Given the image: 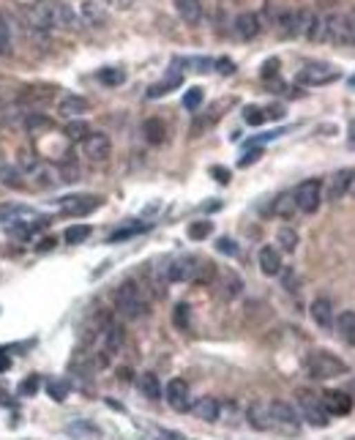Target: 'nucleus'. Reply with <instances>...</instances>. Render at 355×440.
Listing matches in <instances>:
<instances>
[{
  "label": "nucleus",
  "instance_id": "f257e3e1",
  "mask_svg": "<svg viewBox=\"0 0 355 440\" xmlns=\"http://www.w3.org/2000/svg\"><path fill=\"white\" fill-rule=\"evenodd\" d=\"M314 41H334V44H355V8L334 11L320 17Z\"/></svg>",
  "mask_w": 355,
  "mask_h": 440
},
{
  "label": "nucleus",
  "instance_id": "f03ea898",
  "mask_svg": "<svg viewBox=\"0 0 355 440\" xmlns=\"http://www.w3.org/2000/svg\"><path fill=\"white\" fill-rule=\"evenodd\" d=\"M112 298H115V309L126 320H140L142 314H148V298L137 288V282H121Z\"/></svg>",
  "mask_w": 355,
  "mask_h": 440
},
{
  "label": "nucleus",
  "instance_id": "7ed1b4c3",
  "mask_svg": "<svg viewBox=\"0 0 355 440\" xmlns=\"http://www.w3.org/2000/svg\"><path fill=\"white\" fill-rule=\"evenodd\" d=\"M303 367L309 372V377L314 380H331V377H342L347 374V364L342 359H336L328 350H312L303 361Z\"/></svg>",
  "mask_w": 355,
  "mask_h": 440
},
{
  "label": "nucleus",
  "instance_id": "20e7f679",
  "mask_svg": "<svg viewBox=\"0 0 355 440\" xmlns=\"http://www.w3.org/2000/svg\"><path fill=\"white\" fill-rule=\"evenodd\" d=\"M342 77V72L325 61H309L301 66V72L295 74V82L303 88H320V85H331Z\"/></svg>",
  "mask_w": 355,
  "mask_h": 440
},
{
  "label": "nucleus",
  "instance_id": "39448f33",
  "mask_svg": "<svg viewBox=\"0 0 355 440\" xmlns=\"http://www.w3.org/2000/svg\"><path fill=\"white\" fill-rule=\"evenodd\" d=\"M295 402H298V416L306 421V424H312V427H328V413H325V408H323V402H320V397L317 394H312V391H298L295 394Z\"/></svg>",
  "mask_w": 355,
  "mask_h": 440
},
{
  "label": "nucleus",
  "instance_id": "423d86ee",
  "mask_svg": "<svg viewBox=\"0 0 355 440\" xmlns=\"http://www.w3.org/2000/svg\"><path fill=\"white\" fill-rule=\"evenodd\" d=\"M292 197H295L298 214H314V211L323 206V181L309 178V181L298 183V186L292 189Z\"/></svg>",
  "mask_w": 355,
  "mask_h": 440
},
{
  "label": "nucleus",
  "instance_id": "0eeeda50",
  "mask_svg": "<svg viewBox=\"0 0 355 440\" xmlns=\"http://www.w3.org/2000/svg\"><path fill=\"white\" fill-rule=\"evenodd\" d=\"M268 413H271V430H279L282 435H298V430H301V416L295 413L292 405L276 399V402L268 405Z\"/></svg>",
  "mask_w": 355,
  "mask_h": 440
},
{
  "label": "nucleus",
  "instance_id": "6e6552de",
  "mask_svg": "<svg viewBox=\"0 0 355 440\" xmlns=\"http://www.w3.org/2000/svg\"><path fill=\"white\" fill-rule=\"evenodd\" d=\"M101 206V197L96 194H69L58 200V211L63 217H88Z\"/></svg>",
  "mask_w": 355,
  "mask_h": 440
},
{
  "label": "nucleus",
  "instance_id": "1a4fd4ad",
  "mask_svg": "<svg viewBox=\"0 0 355 440\" xmlns=\"http://www.w3.org/2000/svg\"><path fill=\"white\" fill-rule=\"evenodd\" d=\"M44 3H47V11H50L52 30H77L79 28V17L69 3H63V0H44Z\"/></svg>",
  "mask_w": 355,
  "mask_h": 440
},
{
  "label": "nucleus",
  "instance_id": "9d476101",
  "mask_svg": "<svg viewBox=\"0 0 355 440\" xmlns=\"http://www.w3.org/2000/svg\"><path fill=\"white\" fill-rule=\"evenodd\" d=\"M82 153L90 161H107L112 156V143L104 132H88L85 140H82Z\"/></svg>",
  "mask_w": 355,
  "mask_h": 440
},
{
  "label": "nucleus",
  "instance_id": "9b49d317",
  "mask_svg": "<svg viewBox=\"0 0 355 440\" xmlns=\"http://www.w3.org/2000/svg\"><path fill=\"white\" fill-rule=\"evenodd\" d=\"M161 394H164V399H167V405H170L172 410H181V413H183V410L192 408V391H189V383L181 380V377H172Z\"/></svg>",
  "mask_w": 355,
  "mask_h": 440
},
{
  "label": "nucleus",
  "instance_id": "f8f14e48",
  "mask_svg": "<svg viewBox=\"0 0 355 440\" xmlns=\"http://www.w3.org/2000/svg\"><path fill=\"white\" fill-rule=\"evenodd\" d=\"M197 263L194 257H181V260H172L161 268L164 274V282H194V274H197Z\"/></svg>",
  "mask_w": 355,
  "mask_h": 440
},
{
  "label": "nucleus",
  "instance_id": "ddd939ff",
  "mask_svg": "<svg viewBox=\"0 0 355 440\" xmlns=\"http://www.w3.org/2000/svg\"><path fill=\"white\" fill-rule=\"evenodd\" d=\"M320 402H323V408H325L328 416H350L353 413V397L347 391L331 388V391L320 394Z\"/></svg>",
  "mask_w": 355,
  "mask_h": 440
},
{
  "label": "nucleus",
  "instance_id": "4468645a",
  "mask_svg": "<svg viewBox=\"0 0 355 440\" xmlns=\"http://www.w3.org/2000/svg\"><path fill=\"white\" fill-rule=\"evenodd\" d=\"M232 30H235V36H238L241 41H252V39H257V36H260V30H263V19H260L257 14H252V11H243V14H238V17H235Z\"/></svg>",
  "mask_w": 355,
  "mask_h": 440
},
{
  "label": "nucleus",
  "instance_id": "2eb2a0df",
  "mask_svg": "<svg viewBox=\"0 0 355 440\" xmlns=\"http://www.w3.org/2000/svg\"><path fill=\"white\" fill-rule=\"evenodd\" d=\"M353 181H355V170H336V172L328 178L325 197H328V200H342V197H347V192L353 189Z\"/></svg>",
  "mask_w": 355,
  "mask_h": 440
},
{
  "label": "nucleus",
  "instance_id": "dca6fc26",
  "mask_svg": "<svg viewBox=\"0 0 355 440\" xmlns=\"http://www.w3.org/2000/svg\"><path fill=\"white\" fill-rule=\"evenodd\" d=\"M213 285H216V290H219V295H221L224 301H232V298H238V295L243 293V282H241V277H238L235 271L216 274Z\"/></svg>",
  "mask_w": 355,
  "mask_h": 440
},
{
  "label": "nucleus",
  "instance_id": "f3484780",
  "mask_svg": "<svg viewBox=\"0 0 355 440\" xmlns=\"http://www.w3.org/2000/svg\"><path fill=\"white\" fill-rule=\"evenodd\" d=\"M257 263H260V271L265 274V277H279V271H282V252L276 249V246H263L260 249V254H257Z\"/></svg>",
  "mask_w": 355,
  "mask_h": 440
},
{
  "label": "nucleus",
  "instance_id": "a211bd4d",
  "mask_svg": "<svg viewBox=\"0 0 355 440\" xmlns=\"http://www.w3.org/2000/svg\"><path fill=\"white\" fill-rule=\"evenodd\" d=\"M334 331H336V337H339L347 348H355V312L353 309H345L339 317H334Z\"/></svg>",
  "mask_w": 355,
  "mask_h": 440
},
{
  "label": "nucleus",
  "instance_id": "6ab92c4d",
  "mask_svg": "<svg viewBox=\"0 0 355 440\" xmlns=\"http://www.w3.org/2000/svg\"><path fill=\"white\" fill-rule=\"evenodd\" d=\"M88 110H90V101L85 96H77V93H69L58 101V115H63V118H79Z\"/></svg>",
  "mask_w": 355,
  "mask_h": 440
},
{
  "label": "nucleus",
  "instance_id": "aec40b11",
  "mask_svg": "<svg viewBox=\"0 0 355 440\" xmlns=\"http://www.w3.org/2000/svg\"><path fill=\"white\" fill-rule=\"evenodd\" d=\"M101 345H104V353L112 356L123 345V328L118 323H112V320H104V326H101Z\"/></svg>",
  "mask_w": 355,
  "mask_h": 440
},
{
  "label": "nucleus",
  "instance_id": "412c9836",
  "mask_svg": "<svg viewBox=\"0 0 355 440\" xmlns=\"http://www.w3.org/2000/svg\"><path fill=\"white\" fill-rule=\"evenodd\" d=\"M79 14H82V19H85L90 28H104V25H107V8H104L101 3H96V0H82Z\"/></svg>",
  "mask_w": 355,
  "mask_h": 440
},
{
  "label": "nucleus",
  "instance_id": "4be33fe9",
  "mask_svg": "<svg viewBox=\"0 0 355 440\" xmlns=\"http://www.w3.org/2000/svg\"><path fill=\"white\" fill-rule=\"evenodd\" d=\"M25 17H28V28H30V30H36V33H47V30H52L47 3H36L33 8H28V11H25Z\"/></svg>",
  "mask_w": 355,
  "mask_h": 440
},
{
  "label": "nucleus",
  "instance_id": "5701e85b",
  "mask_svg": "<svg viewBox=\"0 0 355 440\" xmlns=\"http://www.w3.org/2000/svg\"><path fill=\"white\" fill-rule=\"evenodd\" d=\"M309 312H312V320L320 328H334V306H331L328 298H314L312 306H309Z\"/></svg>",
  "mask_w": 355,
  "mask_h": 440
},
{
  "label": "nucleus",
  "instance_id": "b1692460",
  "mask_svg": "<svg viewBox=\"0 0 355 440\" xmlns=\"http://www.w3.org/2000/svg\"><path fill=\"white\" fill-rule=\"evenodd\" d=\"M172 3H175L178 17L186 25H200L203 22V3L200 0H172Z\"/></svg>",
  "mask_w": 355,
  "mask_h": 440
},
{
  "label": "nucleus",
  "instance_id": "393cba45",
  "mask_svg": "<svg viewBox=\"0 0 355 440\" xmlns=\"http://www.w3.org/2000/svg\"><path fill=\"white\" fill-rule=\"evenodd\" d=\"M189 410H192L200 421H208V424L219 421V413H221V408H219V402H216L213 397H200Z\"/></svg>",
  "mask_w": 355,
  "mask_h": 440
},
{
  "label": "nucleus",
  "instance_id": "a878e982",
  "mask_svg": "<svg viewBox=\"0 0 355 440\" xmlns=\"http://www.w3.org/2000/svg\"><path fill=\"white\" fill-rule=\"evenodd\" d=\"M181 82H183L181 69H170L161 82H156V85H150V88H148V99H161V96H167L172 88H178Z\"/></svg>",
  "mask_w": 355,
  "mask_h": 440
},
{
  "label": "nucleus",
  "instance_id": "bb28decb",
  "mask_svg": "<svg viewBox=\"0 0 355 440\" xmlns=\"http://www.w3.org/2000/svg\"><path fill=\"white\" fill-rule=\"evenodd\" d=\"M30 175H33V183H36V186H41V189H47V186H58V183H61V170L47 167V164H36Z\"/></svg>",
  "mask_w": 355,
  "mask_h": 440
},
{
  "label": "nucleus",
  "instance_id": "cd10ccee",
  "mask_svg": "<svg viewBox=\"0 0 355 440\" xmlns=\"http://www.w3.org/2000/svg\"><path fill=\"white\" fill-rule=\"evenodd\" d=\"M137 388H140L142 397H148V399H161V383H159V377L153 372H142L140 377H137Z\"/></svg>",
  "mask_w": 355,
  "mask_h": 440
},
{
  "label": "nucleus",
  "instance_id": "c85d7f7f",
  "mask_svg": "<svg viewBox=\"0 0 355 440\" xmlns=\"http://www.w3.org/2000/svg\"><path fill=\"white\" fill-rule=\"evenodd\" d=\"M142 134H145V140H148L150 146H159V143H164V137H167V126H164V121H159V118H148V121L142 123Z\"/></svg>",
  "mask_w": 355,
  "mask_h": 440
},
{
  "label": "nucleus",
  "instance_id": "c756f323",
  "mask_svg": "<svg viewBox=\"0 0 355 440\" xmlns=\"http://www.w3.org/2000/svg\"><path fill=\"white\" fill-rule=\"evenodd\" d=\"M249 424L254 430H271V413H268V405L263 402H254L249 408Z\"/></svg>",
  "mask_w": 355,
  "mask_h": 440
},
{
  "label": "nucleus",
  "instance_id": "7c9ffc66",
  "mask_svg": "<svg viewBox=\"0 0 355 440\" xmlns=\"http://www.w3.org/2000/svg\"><path fill=\"white\" fill-rule=\"evenodd\" d=\"M0 186L6 189H22L25 181H22V172L17 164H0Z\"/></svg>",
  "mask_w": 355,
  "mask_h": 440
},
{
  "label": "nucleus",
  "instance_id": "2f4dec72",
  "mask_svg": "<svg viewBox=\"0 0 355 440\" xmlns=\"http://www.w3.org/2000/svg\"><path fill=\"white\" fill-rule=\"evenodd\" d=\"M274 214L276 217H282V219H290V217H295L298 214V208H295V197H292V192H282L276 200H274Z\"/></svg>",
  "mask_w": 355,
  "mask_h": 440
},
{
  "label": "nucleus",
  "instance_id": "473e14b6",
  "mask_svg": "<svg viewBox=\"0 0 355 440\" xmlns=\"http://www.w3.org/2000/svg\"><path fill=\"white\" fill-rule=\"evenodd\" d=\"M11 33H14V25H11V17L0 11V58L11 55Z\"/></svg>",
  "mask_w": 355,
  "mask_h": 440
},
{
  "label": "nucleus",
  "instance_id": "72a5a7b5",
  "mask_svg": "<svg viewBox=\"0 0 355 440\" xmlns=\"http://www.w3.org/2000/svg\"><path fill=\"white\" fill-rule=\"evenodd\" d=\"M298 232L292 230V227H279V232H276V243H279V249L287 252V254H292L295 249H298Z\"/></svg>",
  "mask_w": 355,
  "mask_h": 440
},
{
  "label": "nucleus",
  "instance_id": "f704fd0d",
  "mask_svg": "<svg viewBox=\"0 0 355 440\" xmlns=\"http://www.w3.org/2000/svg\"><path fill=\"white\" fill-rule=\"evenodd\" d=\"M33 211L25 208V206H17V203H0V221H17L22 217H30Z\"/></svg>",
  "mask_w": 355,
  "mask_h": 440
},
{
  "label": "nucleus",
  "instance_id": "c9c22d12",
  "mask_svg": "<svg viewBox=\"0 0 355 440\" xmlns=\"http://www.w3.org/2000/svg\"><path fill=\"white\" fill-rule=\"evenodd\" d=\"M172 323L178 331H189L192 328V306L189 303H178L172 309Z\"/></svg>",
  "mask_w": 355,
  "mask_h": 440
},
{
  "label": "nucleus",
  "instance_id": "e433bc0d",
  "mask_svg": "<svg viewBox=\"0 0 355 440\" xmlns=\"http://www.w3.org/2000/svg\"><path fill=\"white\" fill-rule=\"evenodd\" d=\"M216 266L213 263H205V260H200L197 263V274H194V285H213V279H216Z\"/></svg>",
  "mask_w": 355,
  "mask_h": 440
},
{
  "label": "nucleus",
  "instance_id": "4c0bfd02",
  "mask_svg": "<svg viewBox=\"0 0 355 440\" xmlns=\"http://www.w3.org/2000/svg\"><path fill=\"white\" fill-rule=\"evenodd\" d=\"M63 238H66V243H85L90 238V227L88 224H71V227H66Z\"/></svg>",
  "mask_w": 355,
  "mask_h": 440
},
{
  "label": "nucleus",
  "instance_id": "58836bf2",
  "mask_svg": "<svg viewBox=\"0 0 355 440\" xmlns=\"http://www.w3.org/2000/svg\"><path fill=\"white\" fill-rule=\"evenodd\" d=\"M213 63H216V61H211V58H181V61H175V66H192L194 72H200V74L211 72Z\"/></svg>",
  "mask_w": 355,
  "mask_h": 440
},
{
  "label": "nucleus",
  "instance_id": "ea45409f",
  "mask_svg": "<svg viewBox=\"0 0 355 440\" xmlns=\"http://www.w3.org/2000/svg\"><path fill=\"white\" fill-rule=\"evenodd\" d=\"M99 82H104V85H110V88L123 85V82H126V72H123V69H101V72H99Z\"/></svg>",
  "mask_w": 355,
  "mask_h": 440
},
{
  "label": "nucleus",
  "instance_id": "a19ab883",
  "mask_svg": "<svg viewBox=\"0 0 355 440\" xmlns=\"http://www.w3.org/2000/svg\"><path fill=\"white\" fill-rule=\"evenodd\" d=\"M25 129H28V132H33V134H39L41 129H50V118H44L41 112H28V118H25Z\"/></svg>",
  "mask_w": 355,
  "mask_h": 440
},
{
  "label": "nucleus",
  "instance_id": "79ce46f5",
  "mask_svg": "<svg viewBox=\"0 0 355 440\" xmlns=\"http://www.w3.org/2000/svg\"><path fill=\"white\" fill-rule=\"evenodd\" d=\"M142 230H148V224H129V227H121V230H115V232L110 235V243L126 241V238H132V235H140Z\"/></svg>",
  "mask_w": 355,
  "mask_h": 440
},
{
  "label": "nucleus",
  "instance_id": "37998d69",
  "mask_svg": "<svg viewBox=\"0 0 355 440\" xmlns=\"http://www.w3.org/2000/svg\"><path fill=\"white\" fill-rule=\"evenodd\" d=\"M47 391H50V397H52L55 402H63V399L69 397L71 386L66 383V380H52V383L47 386Z\"/></svg>",
  "mask_w": 355,
  "mask_h": 440
},
{
  "label": "nucleus",
  "instance_id": "c03bdc74",
  "mask_svg": "<svg viewBox=\"0 0 355 440\" xmlns=\"http://www.w3.org/2000/svg\"><path fill=\"white\" fill-rule=\"evenodd\" d=\"M243 121H246L249 126H260V123L268 121V115H265L263 107H246V110H243Z\"/></svg>",
  "mask_w": 355,
  "mask_h": 440
},
{
  "label": "nucleus",
  "instance_id": "a18cd8bd",
  "mask_svg": "<svg viewBox=\"0 0 355 440\" xmlns=\"http://www.w3.org/2000/svg\"><path fill=\"white\" fill-rule=\"evenodd\" d=\"M211 232H213L211 221H194V224H189V238H194V241H203Z\"/></svg>",
  "mask_w": 355,
  "mask_h": 440
},
{
  "label": "nucleus",
  "instance_id": "49530a36",
  "mask_svg": "<svg viewBox=\"0 0 355 440\" xmlns=\"http://www.w3.org/2000/svg\"><path fill=\"white\" fill-rule=\"evenodd\" d=\"M203 99H205L203 88H189L186 96H183V107H186V110H197V107L203 104Z\"/></svg>",
  "mask_w": 355,
  "mask_h": 440
},
{
  "label": "nucleus",
  "instance_id": "de8ad7c7",
  "mask_svg": "<svg viewBox=\"0 0 355 440\" xmlns=\"http://www.w3.org/2000/svg\"><path fill=\"white\" fill-rule=\"evenodd\" d=\"M39 386H41V380H39L36 374H30V377H25V380L19 383V397H33V394L39 391Z\"/></svg>",
  "mask_w": 355,
  "mask_h": 440
},
{
  "label": "nucleus",
  "instance_id": "09e8293b",
  "mask_svg": "<svg viewBox=\"0 0 355 440\" xmlns=\"http://www.w3.org/2000/svg\"><path fill=\"white\" fill-rule=\"evenodd\" d=\"M216 249H219L221 254H230V257H238V254H241V249H238V243H235L232 238H219V241H216Z\"/></svg>",
  "mask_w": 355,
  "mask_h": 440
},
{
  "label": "nucleus",
  "instance_id": "8fccbe9b",
  "mask_svg": "<svg viewBox=\"0 0 355 440\" xmlns=\"http://www.w3.org/2000/svg\"><path fill=\"white\" fill-rule=\"evenodd\" d=\"M66 134H69L71 140H85V134H88V123H85V121H71L69 126H66Z\"/></svg>",
  "mask_w": 355,
  "mask_h": 440
},
{
  "label": "nucleus",
  "instance_id": "3c124183",
  "mask_svg": "<svg viewBox=\"0 0 355 440\" xmlns=\"http://www.w3.org/2000/svg\"><path fill=\"white\" fill-rule=\"evenodd\" d=\"M279 277H282V285L290 290V293H295V290H298V274H295L292 268H282V271H279Z\"/></svg>",
  "mask_w": 355,
  "mask_h": 440
},
{
  "label": "nucleus",
  "instance_id": "603ef678",
  "mask_svg": "<svg viewBox=\"0 0 355 440\" xmlns=\"http://www.w3.org/2000/svg\"><path fill=\"white\" fill-rule=\"evenodd\" d=\"M66 430H69V435H90V438H99V430L90 427V424H69Z\"/></svg>",
  "mask_w": 355,
  "mask_h": 440
},
{
  "label": "nucleus",
  "instance_id": "864d4df0",
  "mask_svg": "<svg viewBox=\"0 0 355 440\" xmlns=\"http://www.w3.org/2000/svg\"><path fill=\"white\" fill-rule=\"evenodd\" d=\"M213 69H219V74H224V77H227V74L235 72V63H232V61H227V58H219V61L213 63Z\"/></svg>",
  "mask_w": 355,
  "mask_h": 440
},
{
  "label": "nucleus",
  "instance_id": "5fc2aeb1",
  "mask_svg": "<svg viewBox=\"0 0 355 440\" xmlns=\"http://www.w3.org/2000/svg\"><path fill=\"white\" fill-rule=\"evenodd\" d=\"M279 72V61L276 58H271V61H265V66H263V77L268 79V77H274V74Z\"/></svg>",
  "mask_w": 355,
  "mask_h": 440
},
{
  "label": "nucleus",
  "instance_id": "6e6d98bb",
  "mask_svg": "<svg viewBox=\"0 0 355 440\" xmlns=\"http://www.w3.org/2000/svg\"><path fill=\"white\" fill-rule=\"evenodd\" d=\"M260 156H263V150H249L243 159H241V167H249V164H254V161H260Z\"/></svg>",
  "mask_w": 355,
  "mask_h": 440
},
{
  "label": "nucleus",
  "instance_id": "4d7b16f0",
  "mask_svg": "<svg viewBox=\"0 0 355 440\" xmlns=\"http://www.w3.org/2000/svg\"><path fill=\"white\" fill-rule=\"evenodd\" d=\"M104 3L112 6V8H118V11H129L134 6V0H104Z\"/></svg>",
  "mask_w": 355,
  "mask_h": 440
},
{
  "label": "nucleus",
  "instance_id": "13d9d810",
  "mask_svg": "<svg viewBox=\"0 0 355 440\" xmlns=\"http://www.w3.org/2000/svg\"><path fill=\"white\" fill-rule=\"evenodd\" d=\"M211 172L219 183H230V170H224V167H213Z\"/></svg>",
  "mask_w": 355,
  "mask_h": 440
},
{
  "label": "nucleus",
  "instance_id": "bf43d9fd",
  "mask_svg": "<svg viewBox=\"0 0 355 440\" xmlns=\"http://www.w3.org/2000/svg\"><path fill=\"white\" fill-rule=\"evenodd\" d=\"M6 369H8V356L0 350V372H6Z\"/></svg>",
  "mask_w": 355,
  "mask_h": 440
},
{
  "label": "nucleus",
  "instance_id": "052dcab7",
  "mask_svg": "<svg viewBox=\"0 0 355 440\" xmlns=\"http://www.w3.org/2000/svg\"><path fill=\"white\" fill-rule=\"evenodd\" d=\"M118 377H121L123 383H126V380H132V369H121V372H118Z\"/></svg>",
  "mask_w": 355,
  "mask_h": 440
},
{
  "label": "nucleus",
  "instance_id": "680f3d73",
  "mask_svg": "<svg viewBox=\"0 0 355 440\" xmlns=\"http://www.w3.org/2000/svg\"><path fill=\"white\" fill-rule=\"evenodd\" d=\"M347 143H350V146L355 148V121L350 123V134H347Z\"/></svg>",
  "mask_w": 355,
  "mask_h": 440
},
{
  "label": "nucleus",
  "instance_id": "e2e57ef3",
  "mask_svg": "<svg viewBox=\"0 0 355 440\" xmlns=\"http://www.w3.org/2000/svg\"><path fill=\"white\" fill-rule=\"evenodd\" d=\"M55 243H58L55 238H47V241H41V246H39V249H50V246H55Z\"/></svg>",
  "mask_w": 355,
  "mask_h": 440
},
{
  "label": "nucleus",
  "instance_id": "0e129e2a",
  "mask_svg": "<svg viewBox=\"0 0 355 440\" xmlns=\"http://www.w3.org/2000/svg\"><path fill=\"white\" fill-rule=\"evenodd\" d=\"M164 440H186V438L178 435V432H164Z\"/></svg>",
  "mask_w": 355,
  "mask_h": 440
},
{
  "label": "nucleus",
  "instance_id": "69168bd1",
  "mask_svg": "<svg viewBox=\"0 0 355 440\" xmlns=\"http://www.w3.org/2000/svg\"><path fill=\"white\" fill-rule=\"evenodd\" d=\"M0 156H3V150H0Z\"/></svg>",
  "mask_w": 355,
  "mask_h": 440
},
{
  "label": "nucleus",
  "instance_id": "338daca9",
  "mask_svg": "<svg viewBox=\"0 0 355 440\" xmlns=\"http://www.w3.org/2000/svg\"><path fill=\"white\" fill-rule=\"evenodd\" d=\"M353 85H355V79H353Z\"/></svg>",
  "mask_w": 355,
  "mask_h": 440
}]
</instances>
